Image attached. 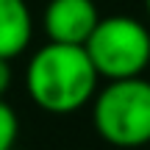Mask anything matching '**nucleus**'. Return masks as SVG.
<instances>
[{
	"label": "nucleus",
	"instance_id": "3",
	"mask_svg": "<svg viewBox=\"0 0 150 150\" xmlns=\"http://www.w3.org/2000/svg\"><path fill=\"white\" fill-rule=\"evenodd\" d=\"M83 50L100 78H136L150 67V28L131 14L100 17Z\"/></svg>",
	"mask_w": 150,
	"mask_h": 150
},
{
	"label": "nucleus",
	"instance_id": "7",
	"mask_svg": "<svg viewBox=\"0 0 150 150\" xmlns=\"http://www.w3.org/2000/svg\"><path fill=\"white\" fill-rule=\"evenodd\" d=\"M11 81H14L11 61L8 59H0V97H6V92L11 89Z\"/></svg>",
	"mask_w": 150,
	"mask_h": 150
},
{
	"label": "nucleus",
	"instance_id": "5",
	"mask_svg": "<svg viewBox=\"0 0 150 150\" xmlns=\"http://www.w3.org/2000/svg\"><path fill=\"white\" fill-rule=\"evenodd\" d=\"M33 14L25 0H0V59L14 61L31 47Z\"/></svg>",
	"mask_w": 150,
	"mask_h": 150
},
{
	"label": "nucleus",
	"instance_id": "4",
	"mask_svg": "<svg viewBox=\"0 0 150 150\" xmlns=\"http://www.w3.org/2000/svg\"><path fill=\"white\" fill-rule=\"evenodd\" d=\"M97 22L100 11L95 0H47L42 11V31L47 42L86 45Z\"/></svg>",
	"mask_w": 150,
	"mask_h": 150
},
{
	"label": "nucleus",
	"instance_id": "1",
	"mask_svg": "<svg viewBox=\"0 0 150 150\" xmlns=\"http://www.w3.org/2000/svg\"><path fill=\"white\" fill-rule=\"evenodd\" d=\"M97 81L100 75L83 45L47 42L31 53L25 67V92L47 114H72L89 106Z\"/></svg>",
	"mask_w": 150,
	"mask_h": 150
},
{
	"label": "nucleus",
	"instance_id": "6",
	"mask_svg": "<svg viewBox=\"0 0 150 150\" xmlns=\"http://www.w3.org/2000/svg\"><path fill=\"white\" fill-rule=\"evenodd\" d=\"M17 136H20V117L11 108V103L0 97V150H11Z\"/></svg>",
	"mask_w": 150,
	"mask_h": 150
},
{
	"label": "nucleus",
	"instance_id": "2",
	"mask_svg": "<svg viewBox=\"0 0 150 150\" xmlns=\"http://www.w3.org/2000/svg\"><path fill=\"white\" fill-rule=\"evenodd\" d=\"M92 125L97 136L114 147L150 145V81L120 78L108 81L92 97Z\"/></svg>",
	"mask_w": 150,
	"mask_h": 150
},
{
	"label": "nucleus",
	"instance_id": "8",
	"mask_svg": "<svg viewBox=\"0 0 150 150\" xmlns=\"http://www.w3.org/2000/svg\"><path fill=\"white\" fill-rule=\"evenodd\" d=\"M145 11H147V20H150V0H145Z\"/></svg>",
	"mask_w": 150,
	"mask_h": 150
}]
</instances>
